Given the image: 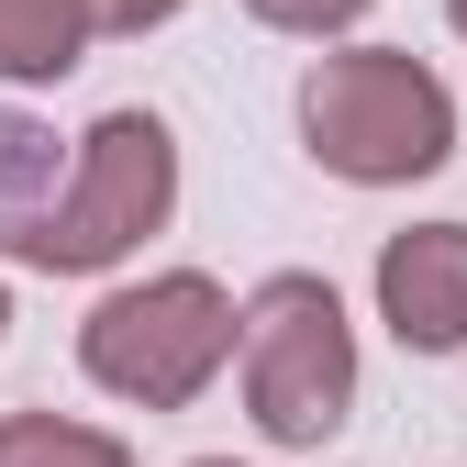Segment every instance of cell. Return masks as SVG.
<instances>
[{"label": "cell", "instance_id": "1", "mask_svg": "<svg viewBox=\"0 0 467 467\" xmlns=\"http://www.w3.org/2000/svg\"><path fill=\"white\" fill-rule=\"evenodd\" d=\"M301 134L334 179L357 190H400V179H434L456 156V100L423 56L400 45H345L301 78Z\"/></svg>", "mask_w": 467, "mask_h": 467}, {"label": "cell", "instance_id": "2", "mask_svg": "<svg viewBox=\"0 0 467 467\" xmlns=\"http://www.w3.org/2000/svg\"><path fill=\"white\" fill-rule=\"evenodd\" d=\"M245 312L223 301L201 267H167L145 289H111V301L78 323V368L111 389V400H145V412H190V400L223 379Z\"/></svg>", "mask_w": 467, "mask_h": 467}, {"label": "cell", "instance_id": "3", "mask_svg": "<svg viewBox=\"0 0 467 467\" xmlns=\"http://www.w3.org/2000/svg\"><path fill=\"white\" fill-rule=\"evenodd\" d=\"M167 212H179V145H167V123H156V111H100V123L78 134L67 201L23 234V267L89 278L111 256H134Z\"/></svg>", "mask_w": 467, "mask_h": 467}, {"label": "cell", "instance_id": "4", "mask_svg": "<svg viewBox=\"0 0 467 467\" xmlns=\"http://www.w3.org/2000/svg\"><path fill=\"white\" fill-rule=\"evenodd\" d=\"M357 400V334H345V301L323 278L278 267L245 301V412L267 445H323Z\"/></svg>", "mask_w": 467, "mask_h": 467}, {"label": "cell", "instance_id": "5", "mask_svg": "<svg viewBox=\"0 0 467 467\" xmlns=\"http://www.w3.org/2000/svg\"><path fill=\"white\" fill-rule=\"evenodd\" d=\"M379 312L412 357H456L467 345V223H412L379 245Z\"/></svg>", "mask_w": 467, "mask_h": 467}, {"label": "cell", "instance_id": "6", "mask_svg": "<svg viewBox=\"0 0 467 467\" xmlns=\"http://www.w3.org/2000/svg\"><path fill=\"white\" fill-rule=\"evenodd\" d=\"M67 167L78 156H56V134L34 111H0V256H23V234L67 201Z\"/></svg>", "mask_w": 467, "mask_h": 467}, {"label": "cell", "instance_id": "7", "mask_svg": "<svg viewBox=\"0 0 467 467\" xmlns=\"http://www.w3.org/2000/svg\"><path fill=\"white\" fill-rule=\"evenodd\" d=\"M89 34H100V12L89 0H0V78H67L78 56H89Z\"/></svg>", "mask_w": 467, "mask_h": 467}, {"label": "cell", "instance_id": "8", "mask_svg": "<svg viewBox=\"0 0 467 467\" xmlns=\"http://www.w3.org/2000/svg\"><path fill=\"white\" fill-rule=\"evenodd\" d=\"M0 467H134V445H123V434H100V423L0 412Z\"/></svg>", "mask_w": 467, "mask_h": 467}, {"label": "cell", "instance_id": "9", "mask_svg": "<svg viewBox=\"0 0 467 467\" xmlns=\"http://www.w3.org/2000/svg\"><path fill=\"white\" fill-rule=\"evenodd\" d=\"M245 12H256V23H278V34H345L368 0H245Z\"/></svg>", "mask_w": 467, "mask_h": 467}, {"label": "cell", "instance_id": "10", "mask_svg": "<svg viewBox=\"0 0 467 467\" xmlns=\"http://www.w3.org/2000/svg\"><path fill=\"white\" fill-rule=\"evenodd\" d=\"M89 12H100V34H156L179 0H89Z\"/></svg>", "mask_w": 467, "mask_h": 467}, {"label": "cell", "instance_id": "11", "mask_svg": "<svg viewBox=\"0 0 467 467\" xmlns=\"http://www.w3.org/2000/svg\"><path fill=\"white\" fill-rule=\"evenodd\" d=\"M445 12H456V34H467V0H445Z\"/></svg>", "mask_w": 467, "mask_h": 467}, {"label": "cell", "instance_id": "12", "mask_svg": "<svg viewBox=\"0 0 467 467\" xmlns=\"http://www.w3.org/2000/svg\"><path fill=\"white\" fill-rule=\"evenodd\" d=\"M201 467H234V456H201Z\"/></svg>", "mask_w": 467, "mask_h": 467}, {"label": "cell", "instance_id": "13", "mask_svg": "<svg viewBox=\"0 0 467 467\" xmlns=\"http://www.w3.org/2000/svg\"><path fill=\"white\" fill-rule=\"evenodd\" d=\"M0 323H12V301H0Z\"/></svg>", "mask_w": 467, "mask_h": 467}]
</instances>
